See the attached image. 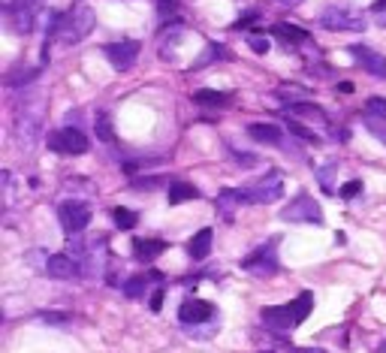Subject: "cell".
<instances>
[{"instance_id": "6da1fadb", "label": "cell", "mask_w": 386, "mask_h": 353, "mask_svg": "<svg viewBox=\"0 0 386 353\" xmlns=\"http://www.w3.org/2000/svg\"><path fill=\"white\" fill-rule=\"evenodd\" d=\"M311 308H314L311 290H302V293L293 299V302H287V305L262 308L260 317H262V324H266V326L278 329V332H287V329H296L299 324H305V317L311 314Z\"/></svg>"}, {"instance_id": "7a4b0ae2", "label": "cell", "mask_w": 386, "mask_h": 353, "mask_svg": "<svg viewBox=\"0 0 386 353\" xmlns=\"http://www.w3.org/2000/svg\"><path fill=\"white\" fill-rule=\"evenodd\" d=\"M94 27V13L88 6H76L73 13L60 15L58 18V27H55V39L60 46H73V43H82V39L91 34Z\"/></svg>"}, {"instance_id": "3957f363", "label": "cell", "mask_w": 386, "mask_h": 353, "mask_svg": "<svg viewBox=\"0 0 386 353\" xmlns=\"http://www.w3.org/2000/svg\"><path fill=\"white\" fill-rule=\"evenodd\" d=\"M278 239H269L266 245H260L253 254H248L241 260V269L248 272V275H257V278H272L278 272Z\"/></svg>"}, {"instance_id": "277c9868", "label": "cell", "mask_w": 386, "mask_h": 353, "mask_svg": "<svg viewBox=\"0 0 386 353\" xmlns=\"http://www.w3.org/2000/svg\"><path fill=\"white\" fill-rule=\"evenodd\" d=\"M281 218L287 220V224H323V208L314 197L299 194L296 199H290V203L284 206Z\"/></svg>"}, {"instance_id": "5b68a950", "label": "cell", "mask_w": 386, "mask_h": 353, "mask_svg": "<svg viewBox=\"0 0 386 353\" xmlns=\"http://www.w3.org/2000/svg\"><path fill=\"white\" fill-rule=\"evenodd\" d=\"M58 215H60V227H64L69 236H79L91 224V206L82 203V199H67V203L58 208Z\"/></svg>"}, {"instance_id": "8992f818", "label": "cell", "mask_w": 386, "mask_h": 353, "mask_svg": "<svg viewBox=\"0 0 386 353\" xmlns=\"http://www.w3.org/2000/svg\"><path fill=\"white\" fill-rule=\"evenodd\" d=\"M48 148L58 151V154H76L79 157L88 151V139H85L82 130H76V127H60L48 136Z\"/></svg>"}, {"instance_id": "52a82bcc", "label": "cell", "mask_w": 386, "mask_h": 353, "mask_svg": "<svg viewBox=\"0 0 386 353\" xmlns=\"http://www.w3.org/2000/svg\"><path fill=\"white\" fill-rule=\"evenodd\" d=\"M320 25L326 27V30H365V27H368L362 15L350 13V9H344V6H329V9H323Z\"/></svg>"}, {"instance_id": "ba28073f", "label": "cell", "mask_w": 386, "mask_h": 353, "mask_svg": "<svg viewBox=\"0 0 386 353\" xmlns=\"http://www.w3.org/2000/svg\"><path fill=\"white\" fill-rule=\"evenodd\" d=\"M284 194V181L278 173H269L266 178H260L257 185H251L245 187V197H248V203H275V199H281Z\"/></svg>"}, {"instance_id": "9c48e42d", "label": "cell", "mask_w": 386, "mask_h": 353, "mask_svg": "<svg viewBox=\"0 0 386 353\" xmlns=\"http://www.w3.org/2000/svg\"><path fill=\"white\" fill-rule=\"evenodd\" d=\"M103 52H106V58H109V64L124 73V69H130V67L136 64L139 43H133V39H121V43H109Z\"/></svg>"}, {"instance_id": "30bf717a", "label": "cell", "mask_w": 386, "mask_h": 353, "mask_svg": "<svg viewBox=\"0 0 386 353\" xmlns=\"http://www.w3.org/2000/svg\"><path fill=\"white\" fill-rule=\"evenodd\" d=\"M46 275L58 278V281L79 278L82 275V263H79L76 257H67V254H52V257H46Z\"/></svg>"}, {"instance_id": "8fae6325", "label": "cell", "mask_w": 386, "mask_h": 353, "mask_svg": "<svg viewBox=\"0 0 386 353\" xmlns=\"http://www.w3.org/2000/svg\"><path fill=\"white\" fill-rule=\"evenodd\" d=\"M211 314H215V305H211V302H202V299H185L178 308V320L185 326L206 324V320H211Z\"/></svg>"}, {"instance_id": "7c38bea8", "label": "cell", "mask_w": 386, "mask_h": 353, "mask_svg": "<svg viewBox=\"0 0 386 353\" xmlns=\"http://www.w3.org/2000/svg\"><path fill=\"white\" fill-rule=\"evenodd\" d=\"M350 55L359 60L365 73H371L374 79H386V58L380 52H374L368 46H350Z\"/></svg>"}, {"instance_id": "4fadbf2b", "label": "cell", "mask_w": 386, "mask_h": 353, "mask_svg": "<svg viewBox=\"0 0 386 353\" xmlns=\"http://www.w3.org/2000/svg\"><path fill=\"white\" fill-rule=\"evenodd\" d=\"M248 203V197H245V187H239V190H220L218 194V208H220V215L223 220H236V208L239 206H245Z\"/></svg>"}, {"instance_id": "5bb4252c", "label": "cell", "mask_w": 386, "mask_h": 353, "mask_svg": "<svg viewBox=\"0 0 386 353\" xmlns=\"http://www.w3.org/2000/svg\"><path fill=\"white\" fill-rule=\"evenodd\" d=\"M164 251H166V241H160V239H136L133 241V257L139 263H151V260H157Z\"/></svg>"}, {"instance_id": "9a60e30c", "label": "cell", "mask_w": 386, "mask_h": 353, "mask_svg": "<svg viewBox=\"0 0 386 353\" xmlns=\"http://www.w3.org/2000/svg\"><path fill=\"white\" fill-rule=\"evenodd\" d=\"M169 206H181V203H190V199H199V190L187 185V181H175V185H169Z\"/></svg>"}, {"instance_id": "2e32d148", "label": "cell", "mask_w": 386, "mask_h": 353, "mask_svg": "<svg viewBox=\"0 0 386 353\" xmlns=\"http://www.w3.org/2000/svg\"><path fill=\"white\" fill-rule=\"evenodd\" d=\"M248 136L251 139H257V142H262V145H278L281 142V130L275 127V124H251L248 127Z\"/></svg>"}, {"instance_id": "e0dca14e", "label": "cell", "mask_w": 386, "mask_h": 353, "mask_svg": "<svg viewBox=\"0 0 386 353\" xmlns=\"http://www.w3.org/2000/svg\"><path fill=\"white\" fill-rule=\"evenodd\" d=\"M187 251H190V257H193V260H206V257H208V251H211V229H199V233L190 239Z\"/></svg>"}, {"instance_id": "ac0fdd59", "label": "cell", "mask_w": 386, "mask_h": 353, "mask_svg": "<svg viewBox=\"0 0 386 353\" xmlns=\"http://www.w3.org/2000/svg\"><path fill=\"white\" fill-rule=\"evenodd\" d=\"M272 34L281 36L284 43H305V39H308V34H305V30L293 27V25H287V22H278L275 27H272Z\"/></svg>"}, {"instance_id": "d6986e66", "label": "cell", "mask_w": 386, "mask_h": 353, "mask_svg": "<svg viewBox=\"0 0 386 353\" xmlns=\"http://www.w3.org/2000/svg\"><path fill=\"white\" fill-rule=\"evenodd\" d=\"M193 100H197L199 106H227L229 103V94H223V91H208V88H202L193 94Z\"/></svg>"}, {"instance_id": "ffe728a7", "label": "cell", "mask_w": 386, "mask_h": 353, "mask_svg": "<svg viewBox=\"0 0 386 353\" xmlns=\"http://www.w3.org/2000/svg\"><path fill=\"white\" fill-rule=\"evenodd\" d=\"M148 278L151 275H133V278H127L124 281V293L130 299H142L145 296V290H148Z\"/></svg>"}, {"instance_id": "44dd1931", "label": "cell", "mask_w": 386, "mask_h": 353, "mask_svg": "<svg viewBox=\"0 0 386 353\" xmlns=\"http://www.w3.org/2000/svg\"><path fill=\"white\" fill-rule=\"evenodd\" d=\"M112 218H115V227H121V229H133L139 224V215L136 211H130V208H115L112 211Z\"/></svg>"}, {"instance_id": "7402d4cb", "label": "cell", "mask_w": 386, "mask_h": 353, "mask_svg": "<svg viewBox=\"0 0 386 353\" xmlns=\"http://www.w3.org/2000/svg\"><path fill=\"white\" fill-rule=\"evenodd\" d=\"M94 130H97V139L100 142H115V130H112V121L106 118V115H100L97 121H94Z\"/></svg>"}, {"instance_id": "603a6c76", "label": "cell", "mask_w": 386, "mask_h": 353, "mask_svg": "<svg viewBox=\"0 0 386 353\" xmlns=\"http://www.w3.org/2000/svg\"><path fill=\"white\" fill-rule=\"evenodd\" d=\"M290 112L293 115H308V118H317V121H326V112L314 103H290Z\"/></svg>"}, {"instance_id": "cb8c5ba5", "label": "cell", "mask_w": 386, "mask_h": 353, "mask_svg": "<svg viewBox=\"0 0 386 353\" xmlns=\"http://www.w3.org/2000/svg\"><path fill=\"white\" fill-rule=\"evenodd\" d=\"M365 115L374 118V121H386V100L371 97L368 103H365Z\"/></svg>"}, {"instance_id": "d4e9b609", "label": "cell", "mask_w": 386, "mask_h": 353, "mask_svg": "<svg viewBox=\"0 0 386 353\" xmlns=\"http://www.w3.org/2000/svg\"><path fill=\"white\" fill-rule=\"evenodd\" d=\"M359 194H362V181H357V178L347 181V185H344V187L338 190V197H341V199H353V197H359Z\"/></svg>"}, {"instance_id": "484cf974", "label": "cell", "mask_w": 386, "mask_h": 353, "mask_svg": "<svg viewBox=\"0 0 386 353\" xmlns=\"http://www.w3.org/2000/svg\"><path fill=\"white\" fill-rule=\"evenodd\" d=\"M290 133H296V136H302V139H308V142H314V145L320 142V139H317V133H314V130H308V127L296 124V121H290Z\"/></svg>"}, {"instance_id": "4316f807", "label": "cell", "mask_w": 386, "mask_h": 353, "mask_svg": "<svg viewBox=\"0 0 386 353\" xmlns=\"http://www.w3.org/2000/svg\"><path fill=\"white\" fill-rule=\"evenodd\" d=\"M248 46H251L257 55H266V52H269V39L260 36V34H251V36H248Z\"/></svg>"}, {"instance_id": "83f0119b", "label": "cell", "mask_w": 386, "mask_h": 353, "mask_svg": "<svg viewBox=\"0 0 386 353\" xmlns=\"http://www.w3.org/2000/svg\"><path fill=\"white\" fill-rule=\"evenodd\" d=\"M365 124H368V130H371L374 136H378V139H383V142H386V127H380L374 118H368V121H365Z\"/></svg>"}, {"instance_id": "f1b7e54d", "label": "cell", "mask_w": 386, "mask_h": 353, "mask_svg": "<svg viewBox=\"0 0 386 353\" xmlns=\"http://www.w3.org/2000/svg\"><path fill=\"white\" fill-rule=\"evenodd\" d=\"M164 293H166L164 287L154 290V296H151V311H160V305H164Z\"/></svg>"}, {"instance_id": "f546056e", "label": "cell", "mask_w": 386, "mask_h": 353, "mask_svg": "<svg viewBox=\"0 0 386 353\" xmlns=\"http://www.w3.org/2000/svg\"><path fill=\"white\" fill-rule=\"evenodd\" d=\"M253 18H257V13H251V15H245V18H239V22L232 25V27H248V25L253 22Z\"/></svg>"}, {"instance_id": "4dcf8cb0", "label": "cell", "mask_w": 386, "mask_h": 353, "mask_svg": "<svg viewBox=\"0 0 386 353\" xmlns=\"http://www.w3.org/2000/svg\"><path fill=\"white\" fill-rule=\"evenodd\" d=\"M293 353H326V350H323V347H296Z\"/></svg>"}, {"instance_id": "1f68e13d", "label": "cell", "mask_w": 386, "mask_h": 353, "mask_svg": "<svg viewBox=\"0 0 386 353\" xmlns=\"http://www.w3.org/2000/svg\"><path fill=\"white\" fill-rule=\"evenodd\" d=\"M371 9H374V13H383V9H386V0H374Z\"/></svg>"}, {"instance_id": "d6a6232c", "label": "cell", "mask_w": 386, "mask_h": 353, "mask_svg": "<svg viewBox=\"0 0 386 353\" xmlns=\"http://www.w3.org/2000/svg\"><path fill=\"white\" fill-rule=\"evenodd\" d=\"M278 4H284V6H299L302 0H278Z\"/></svg>"}, {"instance_id": "836d02e7", "label": "cell", "mask_w": 386, "mask_h": 353, "mask_svg": "<svg viewBox=\"0 0 386 353\" xmlns=\"http://www.w3.org/2000/svg\"><path fill=\"white\" fill-rule=\"evenodd\" d=\"M378 353H386V341H383V345H380V347H378Z\"/></svg>"}]
</instances>
